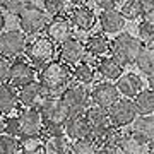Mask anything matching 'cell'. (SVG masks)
<instances>
[{"mask_svg":"<svg viewBox=\"0 0 154 154\" xmlns=\"http://www.w3.org/2000/svg\"><path fill=\"white\" fill-rule=\"evenodd\" d=\"M46 96H48L46 91L43 89V86L38 81L29 82V84L17 89L19 106H22V108H39Z\"/></svg>","mask_w":154,"mask_h":154,"instance_id":"obj_13","label":"cell"},{"mask_svg":"<svg viewBox=\"0 0 154 154\" xmlns=\"http://www.w3.org/2000/svg\"><path fill=\"white\" fill-rule=\"evenodd\" d=\"M147 86H149V88H151V89L154 91V72L147 75Z\"/></svg>","mask_w":154,"mask_h":154,"instance_id":"obj_43","label":"cell"},{"mask_svg":"<svg viewBox=\"0 0 154 154\" xmlns=\"http://www.w3.org/2000/svg\"><path fill=\"white\" fill-rule=\"evenodd\" d=\"M9 67H11V62L4 57H0V84L9 81Z\"/></svg>","mask_w":154,"mask_h":154,"instance_id":"obj_36","label":"cell"},{"mask_svg":"<svg viewBox=\"0 0 154 154\" xmlns=\"http://www.w3.org/2000/svg\"><path fill=\"white\" fill-rule=\"evenodd\" d=\"M137 116H139V113H137L135 105H134V99L120 98L115 105L110 108L111 125L118 127V128H128V127L135 122Z\"/></svg>","mask_w":154,"mask_h":154,"instance_id":"obj_10","label":"cell"},{"mask_svg":"<svg viewBox=\"0 0 154 154\" xmlns=\"http://www.w3.org/2000/svg\"><path fill=\"white\" fill-rule=\"evenodd\" d=\"M5 134L19 137V122H17V115H9L5 116Z\"/></svg>","mask_w":154,"mask_h":154,"instance_id":"obj_35","label":"cell"},{"mask_svg":"<svg viewBox=\"0 0 154 154\" xmlns=\"http://www.w3.org/2000/svg\"><path fill=\"white\" fill-rule=\"evenodd\" d=\"M72 5H84V4H88L89 0H69Z\"/></svg>","mask_w":154,"mask_h":154,"instance_id":"obj_44","label":"cell"},{"mask_svg":"<svg viewBox=\"0 0 154 154\" xmlns=\"http://www.w3.org/2000/svg\"><path fill=\"white\" fill-rule=\"evenodd\" d=\"M99 26L105 34H118L125 28V17L120 11H101L99 12Z\"/></svg>","mask_w":154,"mask_h":154,"instance_id":"obj_19","label":"cell"},{"mask_svg":"<svg viewBox=\"0 0 154 154\" xmlns=\"http://www.w3.org/2000/svg\"><path fill=\"white\" fill-rule=\"evenodd\" d=\"M58 96L70 113H84L91 106V91L88 89V86L75 81L69 84Z\"/></svg>","mask_w":154,"mask_h":154,"instance_id":"obj_5","label":"cell"},{"mask_svg":"<svg viewBox=\"0 0 154 154\" xmlns=\"http://www.w3.org/2000/svg\"><path fill=\"white\" fill-rule=\"evenodd\" d=\"M55 55H57V45L46 36H36L31 43H28V48L24 51V58L36 69L55 60Z\"/></svg>","mask_w":154,"mask_h":154,"instance_id":"obj_3","label":"cell"},{"mask_svg":"<svg viewBox=\"0 0 154 154\" xmlns=\"http://www.w3.org/2000/svg\"><path fill=\"white\" fill-rule=\"evenodd\" d=\"M63 130H65V137L70 142L91 137V125L88 123L84 113H70L63 125Z\"/></svg>","mask_w":154,"mask_h":154,"instance_id":"obj_14","label":"cell"},{"mask_svg":"<svg viewBox=\"0 0 154 154\" xmlns=\"http://www.w3.org/2000/svg\"><path fill=\"white\" fill-rule=\"evenodd\" d=\"M134 105L139 115H154V91L151 88L142 89L134 98Z\"/></svg>","mask_w":154,"mask_h":154,"instance_id":"obj_28","label":"cell"},{"mask_svg":"<svg viewBox=\"0 0 154 154\" xmlns=\"http://www.w3.org/2000/svg\"><path fill=\"white\" fill-rule=\"evenodd\" d=\"M19 21V29L22 33H26L28 36L41 33L46 24H48V14L45 12V9H41L36 4H29L24 11L17 16Z\"/></svg>","mask_w":154,"mask_h":154,"instance_id":"obj_7","label":"cell"},{"mask_svg":"<svg viewBox=\"0 0 154 154\" xmlns=\"http://www.w3.org/2000/svg\"><path fill=\"white\" fill-rule=\"evenodd\" d=\"M84 115H86L88 123L91 125V130H98V128H105V127L111 125L110 110H106V108L91 105L88 110L84 111Z\"/></svg>","mask_w":154,"mask_h":154,"instance_id":"obj_24","label":"cell"},{"mask_svg":"<svg viewBox=\"0 0 154 154\" xmlns=\"http://www.w3.org/2000/svg\"><path fill=\"white\" fill-rule=\"evenodd\" d=\"M72 33H74V26L70 24L69 17H53L45 28V36L50 38L55 45H62L63 41L72 38Z\"/></svg>","mask_w":154,"mask_h":154,"instance_id":"obj_16","label":"cell"},{"mask_svg":"<svg viewBox=\"0 0 154 154\" xmlns=\"http://www.w3.org/2000/svg\"><path fill=\"white\" fill-rule=\"evenodd\" d=\"M120 2L122 0H94L96 7L101 9V11H113V9H116V5Z\"/></svg>","mask_w":154,"mask_h":154,"instance_id":"obj_37","label":"cell"},{"mask_svg":"<svg viewBox=\"0 0 154 154\" xmlns=\"http://www.w3.org/2000/svg\"><path fill=\"white\" fill-rule=\"evenodd\" d=\"M5 134V116L0 115V135Z\"/></svg>","mask_w":154,"mask_h":154,"instance_id":"obj_42","label":"cell"},{"mask_svg":"<svg viewBox=\"0 0 154 154\" xmlns=\"http://www.w3.org/2000/svg\"><path fill=\"white\" fill-rule=\"evenodd\" d=\"M70 154H99V146L91 139L70 142Z\"/></svg>","mask_w":154,"mask_h":154,"instance_id":"obj_32","label":"cell"},{"mask_svg":"<svg viewBox=\"0 0 154 154\" xmlns=\"http://www.w3.org/2000/svg\"><path fill=\"white\" fill-rule=\"evenodd\" d=\"M99 154H125L118 146H101L99 147Z\"/></svg>","mask_w":154,"mask_h":154,"instance_id":"obj_39","label":"cell"},{"mask_svg":"<svg viewBox=\"0 0 154 154\" xmlns=\"http://www.w3.org/2000/svg\"><path fill=\"white\" fill-rule=\"evenodd\" d=\"M137 31L142 43H154V12L152 14H144L140 17Z\"/></svg>","mask_w":154,"mask_h":154,"instance_id":"obj_30","label":"cell"},{"mask_svg":"<svg viewBox=\"0 0 154 154\" xmlns=\"http://www.w3.org/2000/svg\"><path fill=\"white\" fill-rule=\"evenodd\" d=\"M142 41L140 38H135L134 34L128 31H122L111 39V55L120 62L123 67L127 65H135L140 48H142Z\"/></svg>","mask_w":154,"mask_h":154,"instance_id":"obj_2","label":"cell"},{"mask_svg":"<svg viewBox=\"0 0 154 154\" xmlns=\"http://www.w3.org/2000/svg\"><path fill=\"white\" fill-rule=\"evenodd\" d=\"M19 122V139H43V118L38 108H22L17 111Z\"/></svg>","mask_w":154,"mask_h":154,"instance_id":"obj_4","label":"cell"},{"mask_svg":"<svg viewBox=\"0 0 154 154\" xmlns=\"http://www.w3.org/2000/svg\"><path fill=\"white\" fill-rule=\"evenodd\" d=\"M38 77V69L31 65L26 58H14L11 60V67H9V81L12 88H22L29 82H34Z\"/></svg>","mask_w":154,"mask_h":154,"instance_id":"obj_9","label":"cell"},{"mask_svg":"<svg viewBox=\"0 0 154 154\" xmlns=\"http://www.w3.org/2000/svg\"><path fill=\"white\" fill-rule=\"evenodd\" d=\"M118 146L125 154H147L149 151V144L139 137L137 134H134L130 128H123Z\"/></svg>","mask_w":154,"mask_h":154,"instance_id":"obj_20","label":"cell"},{"mask_svg":"<svg viewBox=\"0 0 154 154\" xmlns=\"http://www.w3.org/2000/svg\"><path fill=\"white\" fill-rule=\"evenodd\" d=\"M94 67H96V72L105 81H111V82L113 81H118L122 77V74H123V69H125L113 55L99 57L98 60H96V65Z\"/></svg>","mask_w":154,"mask_h":154,"instance_id":"obj_18","label":"cell"},{"mask_svg":"<svg viewBox=\"0 0 154 154\" xmlns=\"http://www.w3.org/2000/svg\"><path fill=\"white\" fill-rule=\"evenodd\" d=\"M96 74H98L96 72V67L86 60H82L81 63H77V65H74V70H72L74 81L79 84H84V86L93 84L96 81Z\"/></svg>","mask_w":154,"mask_h":154,"instance_id":"obj_27","label":"cell"},{"mask_svg":"<svg viewBox=\"0 0 154 154\" xmlns=\"http://www.w3.org/2000/svg\"><path fill=\"white\" fill-rule=\"evenodd\" d=\"M147 154H154V142H152V144H149V151H147Z\"/></svg>","mask_w":154,"mask_h":154,"instance_id":"obj_45","label":"cell"},{"mask_svg":"<svg viewBox=\"0 0 154 154\" xmlns=\"http://www.w3.org/2000/svg\"><path fill=\"white\" fill-rule=\"evenodd\" d=\"M5 24H7V19H5V12L0 9V33L5 31Z\"/></svg>","mask_w":154,"mask_h":154,"instance_id":"obj_41","label":"cell"},{"mask_svg":"<svg viewBox=\"0 0 154 154\" xmlns=\"http://www.w3.org/2000/svg\"><path fill=\"white\" fill-rule=\"evenodd\" d=\"M140 9H142V14H152L154 12V0H137Z\"/></svg>","mask_w":154,"mask_h":154,"instance_id":"obj_38","label":"cell"},{"mask_svg":"<svg viewBox=\"0 0 154 154\" xmlns=\"http://www.w3.org/2000/svg\"><path fill=\"white\" fill-rule=\"evenodd\" d=\"M21 154H45V152H43V146H38V147H26V149H22Z\"/></svg>","mask_w":154,"mask_h":154,"instance_id":"obj_40","label":"cell"},{"mask_svg":"<svg viewBox=\"0 0 154 154\" xmlns=\"http://www.w3.org/2000/svg\"><path fill=\"white\" fill-rule=\"evenodd\" d=\"M4 4H5V0H0V9L4 7Z\"/></svg>","mask_w":154,"mask_h":154,"instance_id":"obj_46","label":"cell"},{"mask_svg":"<svg viewBox=\"0 0 154 154\" xmlns=\"http://www.w3.org/2000/svg\"><path fill=\"white\" fill-rule=\"evenodd\" d=\"M28 34L22 33L21 29H7L0 33V57L7 60H14L24 55L28 48Z\"/></svg>","mask_w":154,"mask_h":154,"instance_id":"obj_6","label":"cell"},{"mask_svg":"<svg viewBox=\"0 0 154 154\" xmlns=\"http://www.w3.org/2000/svg\"><path fill=\"white\" fill-rule=\"evenodd\" d=\"M120 12L122 16L125 17V21H137V19H140L144 16L137 0H127L125 4H122Z\"/></svg>","mask_w":154,"mask_h":154,"instance_id":"obj_33","label":"cell"},{"mask_svg":"<svg viewBox=\"0 0 154 154\" xmlns=\"http://www.w3.org/2000/svg\"><path fill=\"white\" fill-rule=\"evenodd\" d=\"M84 45H86V53L91 57H96V58L105 57L111 50V41L106 38L105 33L89 34L88 38H86V41H84Z\"/></svg>","mask_w":154,"mask_h":154,"instance_id":"obj_21","label":"cell"},{"mask_svg":"<svg viewBox=\"0 0 154 154\" xmlns=\"http://www.w3.org/2000/svg\"><path fill=\"white\" fill-rule=\"evenodd\" d=\"M43 118V125H65L70 111L63 105L60 96H46L41 106L38 108Z\"/></svg>","mask_w":154,"mask_h":154,"instance_id":"obj_8","label":"cell"},{"mask_svg":"<svg viewBox=\"0 0 154 154\" xmlns=\"http://www.w3.org/2000/svg\"><path fill=\"white\" fill-rule=\"evenodd\" d=\"M128 128L147 144L154 142V115H139Z\"/></svg>","mask_w":154,"mask_h":154,"instance_id":"obj_23","label":"cell"},{"mask_svg":"<svg viewBox=\"0 0 154 154\" xmlns=\"http://www.w3.org/2000/svg\"><path fill=\"white\" fill-rule=\"evenodd\" d=\"M36 81L43 86L46 94L58 96L72 82V69L60 60H51L38 69Z\"/></svg>","mask_w":154,"mask_h":154,"instance_id":"obj_1","label":"cell"},{"mask_svg":"<svg viewBox=\"0 0 154 154\" xmlns=\"http://www.w3.org/2000/svg\"><path fill=\"white\" fill-rule=\"evenodd\" d=\"M57 53H58V60L60 62H63L69 67H74L86 58V45H84L82 39L72 36L62 45H58Z\"/></svg>","mask_w":154,"mask_h":154,"instance_id":"obj_12","label":"cell"},{"mask_svg":"<svg viewBox=\"0 0 154 154\" xmlns=\"http://www.w3.org/2000/svg\"><path fill=\"white\" fill-rule=\"evenodd\" d=\"M118 99H120V93L116 89V84L111 81H99L91 89V105L94 106L110 110Z\"/></svg>","mask_w":154,"mask_h":154,"instance_id":"obj_11","label":"cell"},{"mask_svg":"<svg viewBox=\"0 0 154 154\" xmlns=\"http://www.w3.org/2000/svg\"><path fill=\"white\" fill-rule=\"evenodd\" d=\"M69 21L74 26V29L77 31H91V29L96 26L98 22V16L94 14V11L91 7H88L86 4L84 5H74L69 12Z\"/></svg>","mask_w":154,"mask_h":154,"instance_id":"obj_15","label":"cell"},{"mask_svg":"<svg viewBox=\"0 0 154 154\" xmlns=\"http://www.w3.org/2000/svg\"><path fill=\"white\" fill-rule=\"evenodd\" d=\"M19 99H17V89L12 88L9 82L0 84V115L9 116L17 110Z\"/></svg>","mask_w":154,"mask_h":154,"instance_id":"obj_22","label":"cell"},{"mask_svg":"<svg viewBox=\"0 0 154 154\" xmlns=\"http://www.w3.org/2000/svg\"><path fill=\"white\" fill-rule=\"evenodd\" d=\"M43 9L51 17H67L72 7L69 0H43Z\"/></svg>","mask_w":154,"mask_h":154,"instance_id":"obj_29","label":"cell"},{"mask_svg":"<svg viewBox=\"0 0 154 154\" xmlns=\"http://www.w3.org/2000/svg\"><path fill=\"white\" fill-rule=\"evenodd\" d=\"M115 84H116V89H118L120 96L128 98V99H134L144 89L142 79H140V75L135 74V72H123L122 77Z\"/></svg>","mask_w":154,"mask_h":154,"instance_id":"obj_17","label":"cell"},{"mask_svg":"<svg viewBox=\"0 0 154 154\" xmlns=\"http://www.w3.org/2000/svg\"><path fill=\"white\" fill-rule=\"evenodd\" d=\"M135 65H137L140 74H146V75L152 74L154 72V43L142 45L140 53H139L137 60H135Z\"/></svg>","mask_w":154,"mask_h":154,"instance_id":"obj_25","label":"cell"},{"mask_svg":"<svg viewBox=\"0 0 154 154\" xmlns=\"http://www.w3.org/2000/svg\"><path fill=\"white\" fill-rule=\"evenodd\" d=\"M22 152V142L19 137L4 134L0 135V154H19Z\"/></svg>","mask_w":154,"mask_h":154,"instance_id":"obj_31","label":"cell"},{"mask_svg":"<svg viewBox=\"0 0 154 154\" xmlns=\"http://www.w3.org/2000/svg\"><path fill=\"white\" fill-rule=\"evenodd\" d=\"M43 152L45 154H70V140L65 135L43 139Z\"/></svg>","mask_w":154,"mask_h":154,"instance_id":"obj_26","label":"cell"},{"mask_svg":"<svg viewBox=\"0 0 154 154\" xmlns=\"http://www.w3.org/2000/svg\"><path fill=\"white\" fill-rule=\"evenodd\" d=\"M31 4V0H5L4 4V9H5L7 14H12V16H19L26 7Z\"/></svg>","mask_w":154,"mask_h":154,"instance_id":"obj_34","label":"cell"}]
</instances>
